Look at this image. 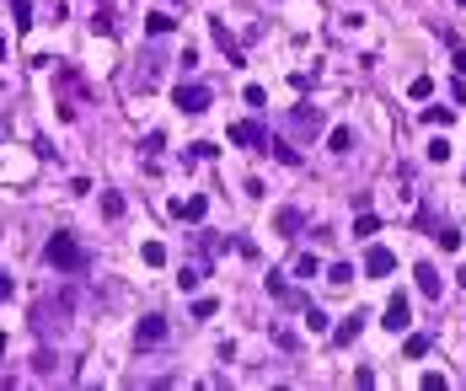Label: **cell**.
<instances>
[{
    "instance_id": "obj_7",
    "label": "cell",
    "mask_w": 466,
    "mask_h": 391,
    "mask_svg": "<svg viewBox=\"0 0 466 391\" xmlns=\"http://www.w3.org/2000/svg\"><path fill=\"white\" fill-rule=\"evenodd\" d=\"M161 338H166V317H145L135 327V343H140V348H156Z\"/></svg>"
},
{
    "instance_id": "obj_25",
    "label": "cell",
    "mask_w": 466,
    "mask_h": 391,
    "mask_svg": "<svg viewBox=\"0 0 466 391\" xmlns=\"http://www.w3.org/2000/svg\"><path fill=\"white\" fill-rule=\"evenodd\" d=\"M440 246H445V252H455V246H461V231H450V225H440Z\"/></svg>"
},
{
    "instance_id": "obj_10",
    "label": "cell",
    "mask_w": 466,
    "mask_h": 391,
    "mask_svg": "<svg viewBox=\"0 0 466 391\" xmlns=\"http://www.w3.org/2000/svg\"><path fill=\"white\" fill-rule=\"evenodd\" d=\"M204 209H209V193H193V198H183V204H172V215L177 220H204Z\"/></svg>"
},
{
    "instance_id": "obj_12",
    "label": "cell",
    "mask_w": 466,
    "mask_h": 391,
    "mask_svg": "<svg viewBox=\"0 0 466 391\" xmlns=\"http://www.w3.org/2000/svg\"><path fill=\"white\" fill-rule=\"evenodd\" d=\"M429 343H434V338H429V332H407V343H402V354H407V359H424V354H429Z\"/></svg>"
},
{
    "instance_id": "obj_21",
    "label": "cell",
    "mask_w": 466,
    "mask_h": 391,
    "mask_svg": "<svg viewBox=\"0 0 466 391\" xmlns=\"http://www.w3.org/2000/svg\"><path fill=\"white\" fill-rule=\"evenodd\" d=\"M215 311H220V300H215V295H209V300H193V317H198V322H209Z\"/></svg>"
},
{
    "instance_id": "obj_19",
    "label": "cell",
    "mask_w": 466,
    "mask_h": 391,
    "mask_svg": "<svg viewBox=\"0 0 466 391\" xmlns=\"http://www.w3.org/2000/svg\"><path fill=\"white\" fill-rule=\"evenodd\" d=\"M348 145H354V135H348V129H332V135H327V150H332V156H343Z\"/></svg>"
},
{
    "instance_id": "obj_17",
    "label": "cell",
    "mask_w": 466,
    "mask_h": 391,
    "mask_svg": "<svg viewBox=\"0 0 466 391\" xmlns=\"http://www.w3.org/2000/svg\"><path fill=\"white\" fill-rule=\"evenodd\" d=\"M424 123H434V129H450V123H455V108H424Z\"/></svg>"
},
{
    "instance_id": "obj_3",
    "label": "cell",
    "mask_w": 466,
    "mask_h": 391,
    "mask_svg": "<svg viewBox=\"0 0 466 391\" xmlns=\"http://www.w3.org/2000/svg\"><path fill=\"white\" fill-rule=\"evenodd\" d=\"M231 145H241V150H268V129H263L258 118H236V123H231Z\"/></svg>"
},
{
    "instance_id": "obj_24",
    "label": "cell",
    "mask_w": 466,
    "mask_h": 391,
    "mask_svg": "<svg viewBox=\"0 0 466 391\" xmlns=\"http://www.w3.org/2000/svg\"><path fill=\"white\" fill-rule=\"evenodd\" d=\"M348 279H354V268H348V263H332V268H327V284H348Z\"/></svg>"
},
{
    "instance_id": "obj_4",
    "label": "cell",
    "mask_w": 466,
    "mask_h": 391,
    "mask_svg": "<svg viewBox=\"0 0 466 391\" xmlns=\"http://www.w3.org/2000/svg\"><path fill=\"white\" fill-rule=\"evenodd\" d=\"M380 327H386V332H407V327H413L407 295H392V300H386V317H380Z\"/></svg>"
},
{
    "instance_id": "obj_27",
    "label": "cell",
    "mask_w": 466,
    "mask_h": 391,
    "mask_svg": "<svg viewBox=\"0 0 466 391\" xmlns=\"http://www.w3.org/2000/svg\"><path fill=\"white\" fill-rule=\"evenodd\" d=\"M306 327H311V332H327V317H322L317 306H306Z\"/></svg>"
},
{
    "instance_id": "obj_9",
    "label": "cell",
    "mask_w": 466,
    "mask_h": 391,
    "mask_svg": "<svg viewBox=\"0 0 466 391\" xmlns=\"http://www.w3.org/2000/svg\"><path fill=\"white\" fill-rule=\"evenodd\" d=\"M413 279H418V290H424V300H440V290H445V284H440V268H434V263H418V273H413Z\"/></svg>"
},
{
    "instance_id": "obj_6",
    "label": "cell",
    "mask_w": 466,
    "mask_h": 391,
    "mask_svg": "<svg viewBox=\"0 0 466 391\" xmlns=\"http://www.w3.org/2000/svg\"><path fill=\"white\" fill-rule=\"evenodd\" d=\"M290 129H295V140H311V135L322 129V113L311 108V102H300V108L290 113Z\"/></svg>"
},
{
    "instance_id": "obj_29",
    "label": "cell",
    "mask_w": 466,
    "mask_h": 391,
    "mask_svg": "<svg viewBox=\"0 0 466 391\" xmlns=\"http://www.w3.org/2000/svg\"><path fill=\"white\" fill-rule=\"evenodd\" d=\"M11 11H16V22H22V27H33V6H27V0H11Z\"/></svg>"
},
{
    "instance_id": "obj_8",
    "label": "cell",
    "mask_w": 466,
    "mask_h": 391,
    "mask_svg": "<svg viewBox=\"0 0 466 391\" xmlns=\"http://www.w3.org/2000/svg\"><path fill=\"white\" fill-rule=\"evenodd\" d=\"M209 38H215V49H220L231 64H246V60H241V49H236V38L225 33V22H209Z\"/></svg>"
},
{
    "instance_id": "obj_14",
    "label": "cell",
    "mask_w": 466,
    "mask_h": 391,
    "mask_svg": "<svg viewBox=\"0 0 466 391\" xmlns=\"http://www.w3.org/2000/svg\"><path fill=\"white\" fill-rule=\"evenodd\" d=\"M172 27H177V22H172L166 11H150V16H145V33H150V38H166Z\"/></svg>"
},
{
    "instance_id": "obj_5",
    "label": "cell",
    "mask_w": 466,
    "mask_h": 391,
    "mask_svg": "<svg viewBox=\"0 0 466 391\" xmlns=\"http://www.w3.org/2000/svg\"><path fill=\"white\" fill-rule=\"evenodd\" d=\"M365 273H370V279H392V273H397L392 246H370V252H365Z\"/></svg>"
},
{
    "instance_id": "obj_16",
    "label": "cell",
    "mask_w": 466,
    "mask_h": 391,
    "mask_svg": "<svg viewBox=\"0 0 466 391\" xmlns=\"http://www.w3.org/2000/svg\"><path fill=\"white\" fill-rule=\"evenodd\" d=\"M268 150H273V156L284 161V166H300V150H295L290 140H268Z\"/></svg>"
},
{
    "instance_id": "obj_32",
    "label": "cell",
    "mask_w": 466,
    "mask_h": 391,
    "mask_svg": "<svg viewBox=\"0 0 466 391\" xmlns=\"http://www.w3.org/2000/svg\"><path fill=\"white\" fill-rule=\"evenodd\" d=\"M461 284H466V268H461Z\"/></svg>"
},
{
    "instance_id": "obj_23",
    "label": "cell",
    "mask_w": 466,
    "mask_h": 391,
    "mask_svg": "<svg viewBox=\"0 0 466 391\" xmlns=\"http://www.w3.org/2000/svg\"><path fill=\"white\" fill-rule=\"evenodd\" d=\"M429 161L440 166V161H450V140H429Z\"/></svg>"
},
{
    "instance_id": "obj_31",
    "label": "cell",
    "mask_w": 466,
    "mask_h": 391,
    "mask_svg": "<svg viewBox=\"0 0 466 391\" xmlns=\"http://www.w3.org/2000/svg\"><path fill=\"white\" fill-rule=\"evenodd\" d=\"M0 354H6V332H0Z\"/></svg>"
},
{
    "instance_id": "obj_18",
    "label": "cell",
    "mask_w": 466,
    "mask_h": 391,
    "mask_svg": "<svg viewBox=\"0 0 466 391\" xmlns=\"http://www.w3.org/2000/svg\"><path fill=\"white\" fill-rule=\"evenodd\" d=\"M407 97H413V102H429L434 97V81H429V75H418V81L407 86Z\"/></svg>"
},
{
    "instance_id": "obj_15",
    "label": "cell",
    "mask_w": 466,
    "mask_h": 391,
    "mask_svg": "<svg viewBox=\"0 0 466 391\" xmlns=\"http://www.w3.org/2000/svg\"><path fill=\"white\" fill-rule=\"evenodd\" d=\"M375 231H380V215H370V209H359V220H354V236H359V242H370Z\"/></svg>"
},
{
    "instance_id": "obj_28",
    "label": "cell",
    "mask_w": 466,
    "mask_h": 391,
    "mask_svg": "<svg viewBox=\"0 0 466 391\" xmlns=\"http://www.w3.org/2000/svg\"><path fill=\"white\" fill-rule=\"evenodd\" d=\"M263 102H268V91H263V86H246V108L258 113V108H263Z\"/></svg>"
},
{
    "instance_id": "obj_20",
    "label": "cell",
    "mask_w": 466,
    "mask_h": 391,
    "mask_svg": "<svg viewBox=\"0 0 466 391\" xmlns=\"http://www.w3.org/2000/svg\"><path fill=\"white\" fill-rule=\"evenodd\" d=\"M140 257H145L150 268H161V263H166V246H161V242H145V246H140Z\"/></svg>"
},
{
    "instance_id": "obj_30",
    "label": "cell",
    "mask_w": 466,
    "mask_h": 391,
    "mask_svg": "<svg viewBox=\"0 0 466 391\" xmlns=\"http://www.w3.org/2000/svg\"><path fill=\"white\" fill-rule=\"evenodd\" d=\"M16 295V284H11V273H0V306H6V300H11Z\"/></svg>"
},
{
    "instance_id": "obj_22",
    "label": "cell",
    "mask_w": 466,
    "mask_h": 391,
    "mask_svg": "<svg viewBox=\"0 0 466 391\" xmlns=\"http://www.w3.org/2000/svg\"><path fill=\"white\" fill-rule=\"evenodd\" d=\"M102 215H108V220H118V215H123V198H118V193H102Z\"/></svg>"
},
{
    "instance_id": "obj_13",
    "label": "cell",
    "mask_w": 466,
    "mask_h": 391,
    "mask_svg": "<svg viewBox=\"0 0 466 391\" xmlns=\"http://www.w3.org/2000/svg\"><path fill=\"white\" fill-rule=\"evenodd\" d=\"M273 225H279L284 236H295L300 225H306V215H300V209H279V215H273Z\"/></svg>"
},
{
    "instance_id": "obj_1",
    "label": "cell",
    "mask_w": 466,
    "mask_h": 391,
    "mask_svg": "<svg viewBox=\"0 0 466 391\" xmlns=\"http://www.w3.org/2000/svg\"><path fill=\"white\" fill-rule=\"evenodd\" d=\"M43 263L59 268V273H81L86 268V252H81V242H75L70 231H54L49 242H43Z\"/></svg>"
},
{
    "instance_id": "obj_26",
    "label": "cell",
    "mask_w": 466,
    "mask_h": 391,
    "mask_svg": "<svg viewBox=\"0 0 466 391\" xmlns=\"http://www.w3.org/2000/svg\"><path fill=\"white\" fill-rule=\"evenodd\" d=\"M177 290L193 295V290H198V268H183V273H177Z\"/></svg>"
},
{
    "instance_id": "obj_2",
    "label": "cell",
    "mask_w": 466,
    "mask_h": 391,
    "mask_svg": "<svg viewBox=\"0 0 466 391\" xmlns=\"http://www.w3.org/2000/svg\"><path fill=\"white\" fill-rule=\"evenodd\" d=\"M172 108H183V113H209V108H215V91H209L204 81H177V86H172Z\"/></svg>"
},
{
    "instance_id": "obj_11",
    "label": "cell",
    "mask_w": 466,
    "mask_h": 391,
    "mask_svg": "<svg viewBox=\"0 0 466 391\" xmlns=\"http://www.w3.org/2000/svg\"><path fill=\"white\" fill-rule=\"evenodd\" d=\"M365 322H370V317H365V311H354V317H348V322H343V327L332 332V343H338V348H348V343H354V338H359V332H365Z\"/></svg>"
}]
</instances>
